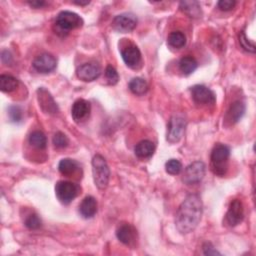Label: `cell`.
<instances>
[{
  "label": "cell",
  "instance_id": "d590c367",
  "mask_svg": "<svg viewBox=\"0 0 256 256\" xmlns=\"http://www.w3.org/2000/svg\"><path fill=\"white\" fill-rule=\"evenodd\" d=\"M28 4L31 7H34V8H41L43 6L46 5V2L43 1V0H35V1H28Z\"/></svg>",
  "mask_w": 256,
  "mask_h": 256
},
{
  "label": "cell",
  "instance_id": "5bb4252c",
  "mask_svg": "<svg viewBox=\"0 0 256 256\" xmlns=\"http://www.w3.org/2000/svg\"><path fill=\"white\" fill-rule=\"evenodd\" d=\"M101 74L100 67L95 63H84L76 70V75L83 81H93Z\"/></svg>",
  "mask_w": 256,
  "mask_h": 256
},
{
  "label": "cell",
  "instance_id": "e575fe53",
  "mask_svg": "<svg viewBox=\"0 0 256 256\" xmlns=\"http://www.w3.org/2000/svg\"><path fill=\"white\" fill-rule=\"evenodd\" d=\"M1 60L4 64H6V65H8V64H11L12 63L11 53L8 50H3L1 52Z\"/></svg>",
  "mask_w": 256,
  "mask_h": 256
},
{
  "label": "cell",
  "instance_id": "836d02e7",
  "mask_svg": "<svg viewBox=\"0 0 256 256\" xmlns=\"http://www.w3.org/2000/svg\"><path fill=\"white\" fill-rule=\"evenodd\" d=\"M203 253L205 255H220V253L210 243H205L203 245Z\"/></svg>",
  "mask_w": 256,
  "mask_h": 256
},
{
  "label": "cell",
  "instance_id": "6da1fadb",
  "mask_svg": "<svg viewBox=\"0 0 256 256\" xmlns=\"http://www.w3.org/2000/svg\"><path fill=\"white\" fill-rule=\"evenodd\" d=\"M203 205L200 197L196 194L188 195L180 204L176 216L175 225L182 234L193 231L202 216Z\"/></svg>",
  "mask_w": 256,
  "mask_h": 256
},
{
  "label": "cell",
  "instance_id": "603a6c76",
  "mask_svg": "<svg viewBox=\"0 0 256 256\" xmlns=\"http://www.w3.org/2000/svg\"><path fill=\"white\" fill-rule=\"evenodd\" d=\"M168 44L176 49H180L186 44V36L181 31H173L167 38Z\"/></svg>",
  "mask_w": 256,
  "mask_h": 256
},
{
  "label": "cell",
  "instance_id": "4fadbf2b",
  "mask_svg": "<svg viewBox=\"0 0 256 256\" xmlns=\"http://www.w3.org/2000/svg\"><path fill=\"white\" fill-rule=\"evenodd\" d=\"M122 59L127 66L135 68L141 62V52L134 44H129L121 50Z\"/></svg>",
  "mask_w": 256,
  "mask_h": 256
},
{
  "label": "cell",
  "instance_id": "7402d4cb",
  "mask_svg": "<svg viewBox=\"0 0 256 256\" xmlns=\"http://www.w3.org/2000/svg\"><path fill=\"white\" fill-rule=\"evenodd\" d=\"M197 66H198L197 61L192 56H184L183 58H181L179 62L180 71L184 75H189L191 73H193L196 70Z\"/></svg>",
  "mask_w": 256,
  "mask_h": 256
},
{
  "label": "cell",
  "instance_id": "8992f818",
  "mask_svg": "<svg viewBox=\"0 0 256 256\" xmlns=\"http://www.w3.org/2000/svg\"><path fill=\"white\" fill-rule=\"evenodd\" d=\"M205 175V164L202 161H195L188 165L183 174V182L187 185L197 184L202 181Z\"/></svg>",
  "mask_w": 256,
  "mask_h": 256
},
{
  "label": "cell",
  "instance_id": "7c38bea8",
  "mask_svg": "<svg viewBox=\"0 0 256 256\" xmlns=\"http://www.w3.org/2000/svg\"><path fill=\"white\" fill-rule=\"evenodd\" d=\"M56 59L49 53H43L37 56L33 61V68L40 73H49L56 67Z\"/></svg>",
  "mask_w": 256,
  "mask_h": 256
},
{
  "label": "cell",
  "instance_id": "7a4b0ae2",
  "mask_svg": "<svg viewBox=\"0 0 256 256\" xmlns=\"http://www.w3.org/2000/svg\"><path fill=\"white\" fill-rule=\"evenodd\" d=\"M230 156V149L224 144L218 143L214 146L211 152V169L214 174L224 176L228 169V159Z\"/></svg>",
  "mask_w": 256,
  "mask_h": 256
},
{
  "label": "cell",
  "instance_id": "ac0fdd59",
  "mask_svg": "<svg viewBox=\"0 0 256 256\" xmlns=\"http://www.w3.org/2000/svg\"><path fill=\"white\" fill-rule=\"evenodd\" d=\"M79 212L84 218L93 217L97 212V201L93 196H86L79 205Z\"/></svg>",
  "mask_w": 256,
  "mask_h": 256
},
{
  "label": "cell",
  "instance_id": "e0dca14e",
  "mask_svg": "<svg viewBox=\"0 0 256 256\" xmlns=\"http://www.w3.org/2000/svg\"><path fill=\"white\" fill-rule=\"evenodd\" d=\"M244 112H245V104L242 101L238 100L233 102L226 112L225 122H228L229 125L235 124L242 118Z\"/></svg>",
  "mask_w": 256,
  "mask_h": 256
},
{
  "label": "cell",
  "instance_id": "484cf974",
  "mask_svg": "<svg viewBox=\"0 0 256 256\" xmlns=\"http://www.w3.org/2000/svg\"><path fill=\"white\" fill-rule=\"evenodd\" d=\"M29 143L37 149H44L47 144V139L41 131H34L29 136Z\"/></svg>",
  "mask_w": 256,
  "mask_h": 256
},
{
  "label": "cell",
  "instance_id": "d6986e66",
  "mask_svg": "<svg viewBox=\"0 0 256 256\" xmlns=\"http://www.w3.org/2000/svg\"><path fill=\"white\" fill-rule=\"evenodd\" d=\"M155 151V145L150 140H142L138 142L134 148L135 155L139 158H149Z\"/></svg>",
  "mask_w": 256,
  "mask_h": 256
},
{
  "label": "cell",
  "instance_id": "f546056e",
  "mask_svg": "<svg viewBox=\"0 0 256 256\" xmlns=\"http://www.w3.org/2000/svg\"><path fill=\"white\" fill-rule=\"evenodd\" d=\"M239 42H240V45L242 46V48L245 49L246 51L251 52V53L255 52V45H254V43L251 42L246 37V35L244 34V32H241V33L239 34Z\"/></svg>",
  "mask_w": 256,
  "mask_h": 256
},
{
  "label": "cell",
  "instance_id": "ffe728a7",
  "mask_svg": "<svg viewBox=\"0 0 256 256\" xmlns=\"http://www.w3.org/2000/svg\"><path fill=\"white\" fill-rule=\"evenodd\" d=\"M78 167H79L78 163L75 161V160L70 159V158L62 159L58 164V169H59L60 173L63 175H66V176L74 174L77 171Z\"/></svg>",
  "mask_w": 256,
  "mask_h": 256
},
{
  "label": "cell",
  "instance_id": "5b68a950",
  "mask_svg": "<svg viewBox=\"0 0 256 256\" xmlns=\"http://www.w3.org/2000/svg\"><path fill=\"white\" fill-rule=\"evenodd\" d=\"M80 192V187L70 181H58L55 185V194L63 204H69L74 200Z\"/></svg>",
  "mask_w": 256,
  "mask_h": 256
},
{
  "label": "cell",
  "instance_id": "f1b7e54d",
  "mask_svg": "<svg viewBox=\"0 0 256 256\" xmlns=\"http://www.w3.org/2000/svg\"><path fill=\"white\" fill-rule=\"evenodd\" d=\"M53 144L56 148H65L69 144V139L64 133L57 132L53 136Z\"/></svg>",
  "mask_w": 256,
  "mask_h": 256
},
{
  "label": "cell",
  "instance_id": "9c48e42d",
  "mask_svg": "<svg viewBox=\"0 0 256 256\" xmlns=\"http://www.w3.org/2000/svg\"><path fill=\"white\" fill-rule=\"evenodd\" d=\"M191 95L194 102L201 105H211L216 101L215 94L204 85H194L191 88Z\"/></svg>",
  "mask_w": 256,
  "mask_h": 256
},
{
  "label": "cell",
  "instance_id": "2e32d148",
  "mask_svg": "<svg viewBox=\"0 0 256 256\" xmlns=\"http://www.w3.org/2000/svg\"><path fill=\"white\" fill-rule=\"evenodd\" d=\"M90 103L84 99H77L71 109V115L72 118L76 122H81L84 121L90 114Z\"/></svg>",
  "mask_w": 256,
  "mask_h": 256
},
{
  "label": "cell",
  "instance_id": "30bf717a",
  "mask_svg": "<svg viewBox=\"0 0 256 256\" xmlns=\"http://www.w3.org/2000/svg\"><path fill=\"white\" fill-rule=\"evenodd\" d=\"M244 218V208L240 200L234 199L231 201L228 211L225 215V221L229 226L234 227L243 220Z\"/></svg>",
  "mask_w": 256,
  "mask_h": 256
},
{
  "label": "cell",
  "instance_id": "4316f807",
  "mask_svg": "<svg viewBox=\"0 0 256 256\" xmlns=\"http://www.w3.org/2000/svg\"><path fill=\"white\" fill-rule=\"evenodd\" d=\"M165 169L167 173L171 175H177L182 170V164L177 159H170L165 164Z\"/></svg>",
  "mask_w": 256,
  "mask_h": 256
},
{
  "label": "cell",
  "instance_id": "277c9868",
  "mask_svg": "<svg viewBox=\"0 0 256 256\" xmlns=\"http://www.w3.org/2000/svg\"><path fill=\"white\" fill-rule=\"evenodd\" d=\"M92 174L95 185L103 190L109 182L110 170L106 160L100 154H96L92 159Z\"/></svg>",
  "mask_w": 256,
  "mask_h": 256
},
{
  "label": "cell",
  "instance_id": "1f68e13d",
  "mask_svg": "<svg viewBox=\"0 0 256 256\" xmlns=\"http://www.w3.org/2000/svg\"><path fill=\"white\" fill-rule=\"evenodd\" d=\"M8 114L13 122H20L22 119V111L18 106H10L8 109Z\"/></svg>",
  "mask_w": 256,
  "mask_h": 256
},
{
  "label": "cell",
  "instance_id": "4dcf8cb0",
  "mask_svg": "<svg viewBox=\"0 0 256 256\" xmlns=\"http://www.w3.org/2000/svg\"><path fill=\"white\" fill-rule=\"evenodd\" d=\"M105 76H106L107 80L109 81V83L112 84V85L116 84L118 82V80H119V75H118L116 69L113 66H111V65H108L106 67V69H105Z\"/></svg>",
  "mask_w": 256,
  "mask_h": 256
},
{
  "label": "cell",
  "instance_id": "8fae6325",
  "mask_svg": "<svg viewBox=\"0 0 256 256\" xmlns=\"http://www.w3.org/2000/svg\"><path fill=\"white\" fill-rule=\"evenodd\" d=\"M116 236L120 242L125 245L132 246L137 240V230L128 223H122L116 230Z\"/></svg>",
  "mask_w": 256,
  "mask_h": 256
},
{
  "label": "cell",
  "instance_id": "52a82bcc",
  "mask_svg": "<svg viewBox=\"0 0 256 256\" xmlns=\"http://www.w3.org/2000/svg\"><path fill=\"white\" fill-rule=\"evenodd\" d=\"M186 120L180 115H174L170 118L167 129V141L170 143L178 142L185 131Z\"/></svg>",
  "mask_w": 256,
  "mask_h": 256
},
{
  "label": "cell",
  "instance_id": "44dd1931",
  "mask_svg": "<svg viewBox=\"0 0 256 256\" xmlns=\"http://www.w3.org/2000/svg\"><path fill=\"white\" fill-rule=\"evenodd\" d=\"M180 9L192 18H197L201 15V6L197 1H182L180 2Z\"/></svg>",
  "mask_w": 256,
  "mask_h": 256
},
{
  "label": "cell",
  "instance_id": "83f0119b",
  "mask_svg": "<svg viewBox=\"0 0 256 256\" xmlns=\"http://www.w3.org/2000/svg\"><path fill=\"white\" fill-rule=\"evenodd\" d=\"M25 226L30 230H36L41 227V220L37 214H30L25 220Z\"/></svg>",
  "mask_w": 256,
  "mask_h": 256
},
{
  "label": "cell",
  "instance_id": "cb8c5ba5",
  "mask_svg": "<svg viewBox=\"0 0 256 256\" xmlns=\"http://www.w3.org/2000/svg\"><path fill=\"white\" fill-rule=\"evenodd\" d=\"M129 89L135 95H143L148 90V84L143 78L135 77L129 82Z\"/></svg>",
  "mask_w": 256,
  "mask_h": 256
},
{
  "label": "cell",
  "instance_id": "3957f363",
  "mask_svg": "<svg viewBox=\"0 0 256 256\" xmlns=\"http://www.w3.org/2000/svg\"><path fill=\"white\" fill-rule=\"evenodd\" d=\"M83 25L82 18L75 12L62 11L57 15L55 21V31L57 34L65 36L70 30L79 28Z\"/></svg>",
  "mask_w": 256,
  "mask_h": 256
},
{
  "label": "cell",
  "instance_id": "9a60e30c",
  "mask_svg": "<svg viewBox=\"0 0 256 256\" xmlns=\"http://www.w3.org/2000/svg\"><path fill=\"white\" fill-rule=\"evenodd\" d=\"M37 98L41 109L45 113L55 114L58 112L57 104L55 103L51 94L45 88L41 87L37 90Z\"/></svg>",
  "mask_w": 256,
  "mask_h": 256
},
{
  "label": "cell",
  "instance_id": "8d00e7d4",
  "mask_svg": "<svg viewBox=\"0 0 256 256\" xmlns=\"http://www.w3.org/2000/svg\"><path fill=\"white\" fill-rule=\"evenodd\" d=\"M74 3L75 4H78V5H86V4H88L89 3V1H74Z\"/></svg>",
  "mask_w": 256,
  "mask_h": 256
},
{
  "label": "cell",
  "instance_id": "ba28073f",
  "mask_svg": "<svg viewBox=\"0 0 256 256\" xmlns=\"http://www.w3.org/2000/svg\"><path fill=\"white\" fill-rule=\"evenodd\" d=\"M137 25V18L132 13H122L117 15L112 21V27L120 33L132 31Z\"/></svg>",
  "mask_w": 256,
  "mask_h": 256
},
{
  "label": "cell",
  "instance_id": "d6a6232c",
  "mask_svg": "<svg viewBox=\"0 0 256 256\" xmlns=\"http://www.w3.org/2000/svg\"><path fill=\"white\" fill-rule=\"evenodd\" d=\"M235 5H236V2L234 1V0H220V1L217 3L218 8L223 11H229V10L233 9Z\"/></svg>",
  "mask_w": 256,
  "mask_h": 256
},
{
  "label": "cell",
  "instance_id": "d4e9b609",
  "mask_svg": "<svg viewBox=\"0 0 256 256\" xmlns=\"http://www.w3.org/2000/svg\"><path fill=\"white\" fill-rule=\"evenodd\" d=\"M19 82L18 80L11 75H1L0 76V89L3 92L14 91Z\"/></svg>",
  "mask_w": 256,
  "mask_h": 256
}]
</instances>
